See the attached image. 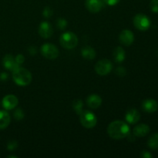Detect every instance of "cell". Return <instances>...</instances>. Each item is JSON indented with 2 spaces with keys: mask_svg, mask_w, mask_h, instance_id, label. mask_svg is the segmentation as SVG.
<instances>
[{
  "mask_svg": "<svg viewBox=\"0 0 158 158\" xmlns=\"http://www.w3.org/2000/svg\"><path fill=\"white\" fill-rule=\"evenodd\" d=\"M107 133L111 138L114 140H120L129 135L130 127L125 122L115 120L108 126Z\"/></svg>",
  "mask_w": 158,
  "mask_h": 158,
  "instance_id": "1",
  "label": "cell"
},
{
  "mask_svg": "<svg viewBox=\"0 0 158 158\" xmlns=\"http://www.w3.org/2000/svg\"><path fill=\"white\" fill-rule=\"evenodd\" d=\"M12 78L17 85L25 86L29 85L32 81V74L28 69L19 67L13 71Z\"/></svg>",
  "mask_w": 158,
  "mask_h": 158,
  "instance_id": "2",
  "label": "cell"
},
{
  "mask_svg": "<svg viewBox=\"0 0 158 158\" xmlns=\"http://www.w3.org/2000/svg\"><path fill=\"white\" fill-rule=\"evenodd\" d=\"M60 45L66 49H72L78 44V38L77 35L72 32L63 33L60 38Z\"/></svg>",
  "mask_w": 158,
  "mask_h": 158,
  "instance_id": "3",
  "label": "cell"
},
{
  "mask_svg": "<svg viewBox=\"0 0 158 158\" xmlns=\"http://www.w3.org/2000/svg\"><path fill=\"white\" fill-rule=\"evenodd\" d=\"M80 119L81 124L88 129L94 128L97 123V118L95 114L89 110H83L80 114Z\"/></svg>",
  "mask_w": 158,
  "mask_h": 158,
  "instance_id": "4",
  "label": "cell"
},
{
  "mask_svg": "<svg viewBox=\"0 0 158 158\" xmlns=\"http://www.w3.org/2000/svg\"><path fill=\"white\" fill-rule=\"evenodd\" d=\"M134 25L140 31H146L151 26V19L144 14H137L134 18Z\"/></svg>",
  "mask_w": 158,
  "mask_h": 158,
  "instance_id": "5",
  "label": "cell"
},
{
  "mask_svg": "<svg viewBox=\"0 0 158 158\" xmlns=\"http://www.w3.org/2000/svg\"><path fill=\"white\" fill-rule=\"evenodd\" d=\"M41 53L48 60H55L59 56V49L54 45L46 43L42 46Z\"/></svg>",
  "mask_w": 158,
  "mask_h": 158,
  "instance_id": "6",
  "label": "cell"
},
{
  "mask_svg": "<svg viewBox=\"0 0 158 158\" xmlns=\"http://www.w3.org/2000/svg\"><path fill=\"white\" fill-rule=\"evenodd\" d=\"M113 68L112 63L107 59L100 60L95 66V70L97 74L100 76L107 75L111 72Z\"/></svg>",
  "mask_w": 158,
  "mask_h": 158,
  "instance_id": "7",
  "label": "cell"
},
{
  "mask_svg": "<svg viewBox=\"0 0 158 158\" xmlns=\"http://www.w3.org/2000/svg\"><path fill=\"white\" fill-rule=\"evenodd\" d=\"M53 29L52 26L48 22H43L40 23V27H39V33L40 36L44 39H49L52 36Z\"/></svg>",
  "mask_w": 158,
  "mask_h": 158,
  "instance_id": "8",
  "label": "cell"
},
{
  "mask_svg": "<svg viewBox=\"0 0 158 158\" xmlns=\"http://www.w3.org/2000/svg\"><path fill=\"white\" fill-rule=\"evenodd\" d=\"M119 40H120V43L124 46H131L134 41V33L131 30L125 29L120 32V35H119Z\"/></svg>",
  "mask_w": 158,
  "mask_h": 158,
  "instance_id": "9",
  "label": "cell"
},
{
  "mask_svg": "<svg viewBox=\"0 0 158 158\" xmlns=\"http://www.w3.org/2000/svg\"><path fill=\"white\" fill-rule=\"evenodd\" d=\"M86 7L93 13L99 12L103 7V2L102 0H86Z\"/></svg>",
  "mask_w": 158,
  "mask_h": 158,
  "instance_id": "10",
  "label": "cell"
},
{
  "mask_svg": "<svg viewBox=\"0 0 158 158\" xmlns=\"http://www.w3.org/2000/svg\"><path fill=\"white\" fill-rule=\"evenodd\" d=\"M18 98L15 95H7L3 98L2 106L6 110H12L18 104Z\"/></svg>",
  "mask_w": 158,
  "mask_h": 158,
  "instance_id": "11",
  "label": "cell"
},
{
  "mask_svg": "<svg viewBox=\"0 0 158 158\" xmlns=\"http://www.w3.org/2000/svg\"><path fill=\"white\" fill-rule=\"evenodd\" d=\"M158 103L156 100L152 99H148V100H143L142 103V109L143 111L149 114L156 112L157 110Z\"/></svg>",
  "mask_w": 158,
  "mask_h": 158,
  "instance_id": "12",
  "label": "cell"
},
{
  "mask_svg": "<svg viewBox=\"0 0 158 158\" xmlns=\"http://www.w3.org/2000/svg\"><path fill=\"white\" fill-rule=\"evenodd\" d=\"M2 64L6 69H9V70H12V72L15 69H16L17 68L19 67V64L16 63L15 59L13 58V56L12 55H9V54L5 56L2 60Z\"/></svg>",
  "mask_w": 158,
  "mask_h": 158,
  "instance_id": "13",
  "label": "cell"
},
{
  "mask_svg": "<svg viewBox=\"0 0 158 158\" xmlns=\"http://www.w3.org/2000/svg\"><path fill=\"white\" fill-rule=\"evenodd\" d=\"M102 103L101 97L97 94H92L89 96L86 100V104L91 109H97Z\"/></svg>",
  "mask_w": 158,
  "mask_h": 158,
  "instance_id": "14",
  "label": "cell"
},
{
  "mask_svg": "<svg viewBox=\"0 0 158 158\" xmlns=\"http://www.w3.org/2000/svg\"><path fill=\"white\" fill-rule=\"evenodd\" d=\"M140 114L136 109H130L126 114V120L131 124L137 123L140 120Z\"/></svg>",
  "mask_w": 158,
  "mask_h": 158,
  "instance_id": "15",
  "label": "cell"
},
{
  "mask_svg": "<svg viewBox=\"0 0 158 158\" xmlns=\"http://www.w3.org/2000/svg\"><path fill=\"white\" fill-rule=\"evenodd\" d=\"M150 132V127L148 125L141 123L136 126L134 129V135L138 137H143L148 135Z\"/></svg>",
  "mask_w": 158,
  "mask_h": 158,
  "instance_id": "16",
  "label": "cell"
},
{
  "mask_svg": "<svg viewBox=\"0 0 158 158\" xmlns=\"http://www.w3.org/2000/svg\"><path fill=\"white\" fill-rule=\"evenodd\" d=\"M113 56H114V60L117 63H122L124 61L126 58V54H125L124 49L120 46H117L114 49V52H113Z\"/></svg>",
  "mask_w": 158,
  "mask_h": 158,
  "instance_id": "17",
  "label": "cell"
},
{
  "mask_svg": "<svg viewBox=\"0 0 158 158\" xmlns=\"http://www.w3.org/2000/svg\"><path fill=\"white\" fill-rule=\"evenodd\" d=\"M81 53L83 58L88 60H92L96 57V51L94 50V48L89 46H83L81 50Z\"/></svg>",
  "mask_w": 158,
  "mask_h": 158,
  "instance_id": "18",
  "label": "cell"
},
{
  "mask_svg": "<svg viewBox=\"0 0 158 158\" xmlns=\"http://www.w3.org/2000/svg\"><path fill=\"white\" fill-rule=\"evenodd\" d=\"M10 123V116L6 111L0 110V130L6 129Z\"/></svg>",
  "mask_w": 158,
  "mask_h": 158,
  "instance_id": "19",
  "label": "cell"
},
{
  "mask_svg": "<svg viewBox=\"0 0 158 158\" xmlns=\"http://www.w3.org/2000/svg\"><path fill=\"white\" fill-rule=\"evenodd\" d=\"M148 145L151 149H158V133H155L150 137L148 139Z\"/></svg>",
  "mask_w": 158,
  "mask_h": 158,
  "instance_id": "20",
  "label": "cell"
},
{
  "mask_svg": "<svg viewBox=\"0 0 158 158\" xmlns=\"http://www.w3.org/2000/svg\"><path fill=\"white\" fill-rule=\"evenodd\" d=\"M72 106L73 108L74 111L77 113L78 115H80L83 112V103L81 100H75L72 103Z\"/></svg>",
  "mask_w": 158,
  "mask_h": 158,
  "instance_id": "21",
  "label": "cell"
},
{
  "mask_svg": "<svg viewBox=\"0 0 158 158\" xmlns=\"http://www.w3.org/2000/svg\"><path fill=\"white\" fill-rule=\"evenodd\" d=\"M56 25H57V27H58V29H61V30H63V29H65V28L67 26V21L63 18L58 19Z\"/></svg>",
  "mask_w": 158,
  "mask_h": 158,
  "instance_id": "22",
  "label": "cell"
},
{
  "mask_svg": "<svg viewBox=\"0 0 158 158\" xmlns=\"http://www.w3.org/2000/svg\"><path fill=\"white\" fill-rule=\"evenodd\" d=\"M14 117L17 120H22L24 117V112L21 108H18V109L15 110V112H14Z\"/></svg>",
  "mask_w": 158,
  "mask_h": 158,
  "instance_id": "23",
  "label": "cell"
},
{
  "mask_svg": "<svg viewBox=\"0 0 158 158\" xmlns=\"http://www.w3.org/2000/svg\"><path fill=\"white\" fill-rule=\"evenodd\" d=\"M52 14H53V11L49 6H46L43 12V15L45 18H50L52 15Z\"/></svg>",
  "mask_w": 158,
  "mask_h": 158,
  "instance_id": "24",
  "label": "cell"
},
{
  "mask_svg": "<svg viewBox=\"0 0 158 158\" xmlns=\"http://www.w3.org/2000/svg\"><path fill=\"white\" fill-rule=\"evenodd\" d=\"M150 7L153 12L158 13V0H151Z\"/></svg>",
  "mask_w": 158,
  "mask_h": 158,
  "instance_id": "25",
  "label": "cell"
},
{
  "mask_svg": "<svg viewBox=\"0 0 158 158\" xmlns=\"http://www.w3.org/2000/svg\"><path fill=\"white\" fill-rule=\"evenodd\" d=\"M115 73L117 74L118 77H123L127 74V70L125 69V68L122 67V66H119V67H117V69H116Z\"/></svg>",
  "mask_w": 158,
  "mask_h": 158,
  "instance_id": "26",
  "label": "cell"
},
{
  "mask_svg": "<svg viewBox=\"0 0 158 158\" xmlns=\"http://www.w3.org/2000/svg\"><path fill=\"white\" fill-rule=\"evenodd\" d=\"M17 147H18V143L15 140H11L7 145V148L9 151H14L15 149H16Z\"/></svg>",
  "mask_w": 158,
  "mask_h": 158,
  "instance_id": "27",
  "label": "cell"
},
{
  "mask_svg": "<svg viewBox=\"0 0 158 158\" xmlns=\"http://www.w3.org/2000/svg\"><path fill=\"white\" fill-rule=\"evenodd\" d=\"M120 1V0H103V2H104L105 4L108 5V6H113L117 5Z\"/></svg>",
  "mask_w": 158,
  "mask_h": 158,
  "instance_id": "28",
  "label": "cell"
},
{
  "mask_svg": "<svg viewBox=\"0 0 158 158\" xmlns=\"http://www.w3.org/2000/svg\"><path fill=\"white\" fill-rule=\"evenodd\" d=\"M15 61H16V63H18L19 65L21 64V63H23V62L25 61L24 56H23L22 55V54H19V55L17 56L16 58H15Z\"/></svg>",
  "mask_w": 158,
  "mask_h": 158,
  "instance_id": "29",
  "label": "cell"
},
{
  "mask_svg": "<svg viewBox=\"0 0 158 158\" xmlns=\"http://www.w3.org/2000/svg\"><path fill=\"white\" fill-rule=\"evenodd\" d=\"M141 157H143V158H151L153 157L152 155H151V154H150V152H148V151H143L141 154Z\"/></svg>",
  "mask_w": 158,
  "mask_h": 158,
  "instance_id": "30",
  "label": "cell"
},
{
  "mask_svg": "<svg viewBox=\"0 0 158 158\" xmlns=\"http://www.w3.org/2000/svg\"><path fill=\"white\" fill-rule=\"evenodd\" d=\"M8 78V74L6 73H2L0 74V79L2 80H6Z\"/></svg>",
  "mask_w": 158,
  "mask_h": 158,
  "instance_id": "31",
  "label": "cell"
},
{
  "mask_svg": "<svg viewBox=\"0 0 158 158\" xmlns=\"http://www.w3.org/2000/svg\"><path fill=\"white\" fill-rule=\"evenodd\" d=\"M29 52L32 54V55H35V54L36 53V49H35V48H34L33 46H31V47H29Z\"/></svg>",
  "mask_w": 158,
  "mask_h": 158,
  "instance_id": "32",
  "label": "cell"
}]
</instances>
